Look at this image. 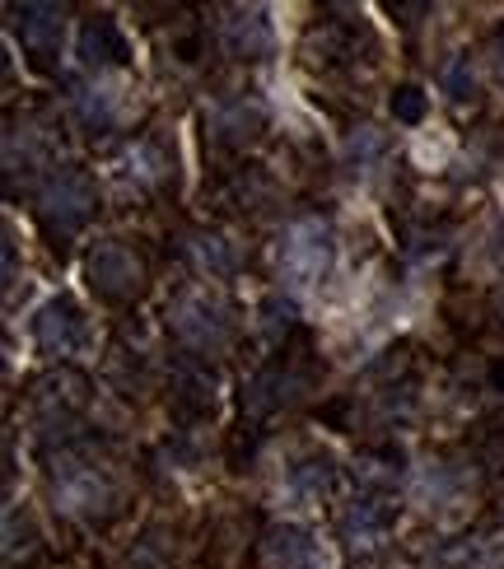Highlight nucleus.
I'll use <instances>...</instances> for the list:
<instances>
[{
    "instance_id": "nucleus-1",
    "label": "nucleus",
    "mask_w": 504,
    "mask_h": 569,
    "mask_svg": "<svg viewBox=\"0 0 504 569\" xmlns=\"http://www.w3.org/2000/svg\"><path fill=\"white\" fill-rule=\"evenodd\" d=\"M93 206H99V197H93V182L80 173V169H66L52 178V187L42 192L38 201V224L47 239H70V233H80L93 216Z\"/></svg>"
},
{
    "instance_id": "nucleus-2",
    "label": "nucleus",
    "mask_w": 504,
    "mask_h": 569,
    "mask_svg": "<svg viewBox=\"0 0 504 569\" xmlns=\"http://www.w3.org/2000/svg\"><path fill=\"white\" fill-rule=\"evenodd\" d=\"M85 276H89V290L99 299H108V303H127L140 290V280H146L140 262L127 248H117V243H103L99 252H89Z\"/></svg>"
},
{
    "instance_id": "nucleus-3",
    "label": "nucleus",
    "mask_w": 504,
    "mask_h": 569,
    "mask_svg": "<svg viewBox=\"0 0 504 569\" xmlns=\"http://www.w3.org/2000/svg\"><path fill=\"white\" fill-rule=\"evenodd\" d=\"M19 42L33 70H52L61 57V10L57 6H23L19 10Z\"/></svg>"
},
{
    "instance_id": "nucleus-4",
    "label": "nucleus",
    "mask_w": 504,
    "mask_h": 569,
    "mask_svg": "<svg viewBox=\"0 0 504 569\" xmlns=\"http://www.w3.org/2000/svg\"><path fill=\"white\" fill-rule=\"evenodd\" d=\"M33 341L47 355H76L85 346V318H80V308L70 303V299H52L33 318Z\"/></svg>"
},
{
    "instance_id": "nucleus-5",
    "label": "nucleus",
    "mask_w": 504,
    "mask_h": 569,
    "mask_svg": "<svg viewBox=\"0 0 504 569\" xmlns=\"http://www.w3.org/2000/svg\"><path fill=\"white\" fill-rule=\"evenodd\" d=\"M267 560H271V569H323L318 541L304 528H271L267 532Z\"/></svg>"
},
{
    "instance_id": "nucleus-6",
    "label": "nucleus",
    "mask_w": 504,
    "mask_h": 569,
    "mask_svg": "<svg viewBox=\"0 0 504 569\" xmlns=\"http://www.w3.org/2000/svg\"><path fill=\"white\" fill-rule=\"evenodd\" d=\"M80 57L89 66H122L127 61V38L112 19H89L80 29Z\"/></svg>"
},
{
    "instance_id": "nucleus-7",
    "label": "nucleus",
    "mask_w": 504,
    "mask_h": 569,
    "mask_svg": "<svg viewBox=\"0 0 504 569\" xmlns=\"http://www.w3.org/2000/svg\"><path fill=\"white\" fill-rule=\"evenodd\" d=\"M225 47L234 57H267L271 52V29L261 14H234L229 19V33H225Z\"/></svg>"
},
{
    "instance_id": "nucleus-8",
    "label": "nucleus",
    "mask_w": 504,
    "mask_h": 569,
    "mask_svg": "<svg viewBox=\"0 0 504 569\" xmlns=\"http://www.w3.org/2000/svg\"><path fill=\"white\" fill-rule=\"evenodd\" d=\"M257 127H261V108L248 112V103H238V108L220 112V122H215V131H220L225 146H244V140L257 136Z\"/></svg>"
},
{
    "instance_id": "nucleus-9",
    "label": "nucleus",
    "mask_w": 504,
    "mask_h": 569,
    "mask_svg": "<svg viewBox=\"0 0 504 569\" xmlns=\"http://www.w3.org/2000/svg\"><path fill=\"white\" fill-rule=\"evenodd\" d=\"M393 117L397 122H421L425 117V89L421 84H402L393 93Z\"/></svg>"
},
{
    "instance_id": "nucleus-10",
    "label": "nucleus",
    "mask_w": 504,
    "mask_h": 569,
    "mask_svg": "<svg viewBox=\"0 0 504 569\" xmlns=\"http://www.w3.org/2000/svg\"><path fill=\"white\" fill-rule=\"evenodd\" d=\"M393 518V509H383V500H355L350 518H346V528H359V532H369V528H383Z\"/></svg>"
},
{
    "instance_id": "nucleus-11",
    "label": "nucleus",
    "mask_w": 504,
    "mask_h": 569,
    "mask_svg": "<svg viewBox=\"0 0 504 569\" xmlns=\"http://www.w3.org/2000/svg\"><path fill=\"white\" fill-rule=\"evenodd\" d=\"M295 481H299L304 490H314V495H323V490L332 486V462H327V458H314V462H304V467L295 471Z\"/></svg>"
},
{
    "instance_id": "nucleus-12",
    "label": "nucleus",
    "mask_w": 504,
    "mask_h": 569,
    "mask_svg": "<svg viewBox=\"0 0 504 569\" xmlns=\"http://www.w3.org/2000/svg\"><path fill=\"white\" fill-rule=\"evenodd\" d=\"M448 89H453V99H467V93H472V84H467V66H463V61L448 70Z\"/></svg>"
},
{
    "instance_id": "nucleus-13",
    "label": "nucleus",
    "mask_w": 504,
    "mask_h": 569,
    "mask_svg": "<svg viewBox=\"0 0 504 569\" xmlns=\"http://www.w3.org/2000/svg\"><path fill=\"white\" fill-rule=\"evenodd\" d=\"M491 383H495V388H504V360L491 369Z\"/></svg>"
},
{
    "instance_id": "nucleus-14",
    "label": "nucleus",
    "mask_w": 504,
    "mask_h": 569,
    "mask_svg": "<svg viewBox=\"0 0 504 569\" xmlns=\"http://www.w3.org/2000/svg\"><path fill=\"white\" fill-rule=\"evenodd\" d=\"M500 80H504V38H500Z\"/></svg>"
}]
</instances>
